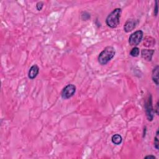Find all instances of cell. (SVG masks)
Returning <instances> with one entry per match:
<instances>
[{
  "mask_svg": "<svg viewBox=\"0 0 159 159\" xmlns=\"http://www.w3.org/2000/svg\"><path fill=\"white\" fill-rule=\"evenodd\" d=\"M136 21L134 19H129L126 22L124 26V30L126 32H129L136 28Z\"/></svg>",
  "mask_w": 159,
  "mask_h": 159,
  "instance_id": "8992f818",
  "label": "cell"
},
{
  "mask_svg": "<svg viewBox=\"0 0 159 159\" xmlns=\"http://www.w3.org/2000/svg\"><path fill=\"white\" fill-rule=\"evenodd\" d=\"M43 6H44V3L42 1H39L36 4V8L38 11L42 10V9L43 8Z\"/></svg>",
  "mask_w": 159,
  "mask_h": 159,
  "instance_id": "5bb4252c",
  "label": "cell"
},
{
  "mask_svg": "<svg viewBox=\"0 0 159 159\" xmlns=\"http://www.w3.org/2000/svg\"><path fill=\"white\" fill-rule=\"evenodd\" d=\"M145 159H147V158H152V159H155L156 158V157H155L154 155H147V156H146V157H145Z\"/></svg>",
  "mask_w": 159,
  "mask_h": 159,
  "instance_id": "e0dca14e",
  "label": "cell"
},
{
  "mask_svg": "<svg viewBox=\"0 0 159 159\" xmlns=\"http://www.w3.org/2000/svg\"><path fill=\"white\" fill-rule=\"evenodd\" d=\"M39 73V68L37 65H34L30 67L29 72H28V77L30 79H34L38 76Z\"/></svg>",
  "mask_w": 159,
  "mask_h": 159,
  "instance_id": "ba28073f",
  "label": "cell"
},
{
  "mask_svg": "<svg viewBox=\"0 0 159 159\" xmlns=\"http://www.w3.org/2000/svg\"><path fill=\"white\" fill-rule=\"evenodd\" d=\"M154 112L156 113L157 115L158 114V102H157L156 104V107H155V110L154 111Z\"/></svg>",
  "mask_w": 159,
  "mask_h": 159,
  "instance_id": "2e32d148",
  "label": "cell"
},
{
  "mask_svg": "<svg viewBox=\"0 0 159 159\" xmlns=\"http://www.w3.org/2000/svg\"><path fill=\"white\" fill-rule=\"evenodd\" d=\"M158 131H157L156 136L154 138V147L156 149H158Z\"/></svg>",
  "mask_w": 159,
  "mask_h": 159,
  "instance_id": "4fadbf2b",
  "label": "cell"
},
{
  "mask_svg": "<svg viewBox=\"0 0 159 159\" xmlns=\"http://www.w3.org/2000/svg\"><path fill=\"white\" fill-rule=\"evenodd\" d=\"M122 10L120 8H116L108 16L106 19V23L108 26L111 28H116L120 23V18Z\"/></svg>",
  "mask_w": 159,
  "mask_h": 159,
  "instance_id": "6da1fadb",
  "label": "cell"
},
{
  "mask_svg": "<svg viewBox=\"0 0 159 159\" xmlns=\"http://www.w3.org/2000/svg\"><path fill=\"white\" fill-rule=\"evenodd\" d=\"M145 113H146V116L148 120L149 121H152L154 119L155 112L153 108V106H152V98L151 94L148 96L147 100L145 101Z\"/></svg>",
  "mask_w": 159,
  "mask_h": 159,
  "instance_id": "3957f363",
  "label": "cell"
},
{
  "mask_svg": "<svg viewBox=\"0 0 159 159\" xmlns=\"http://www.w3.org/2000/svg\"><path fill=\"white\" fill-rule=\"evenodd\" d=\"M116 51L113 47L108 46L101 52L98 56V62L101 65H106L115 55Z\"/></svg>",
  "mask_w": 159,
  "mask_h": 159,
  "instance_id": "7a4b0ae2",
  "label": "cell"
},
{
  "mask_svg": "<svg viewBox=\"0 0 159 159\" xmlns=\"http://www.w3.org/2000/svg\"><path fill=\"white\" fill-rule=\"evenodd\" d=\"M90 18V15L86 11L83 12L82 14V19L83 21H87Z\"/></svg>",
  "mask_w": 159,
  "mask_h": 159,
  "instance_id": "7c38bea8",
  "label": "cell"
},
{
  "mask_svg": "<svg viewBox=\"0 0 159 159\" xmlns=\"http://www.w3.org/2000/svg\"><path fill=\"white\" fill-rule=\"evenodd\" d=\"M154 15L157 16L158 15V1H155V6L154 8Z\"/></svg>",
  "mask_w": 159,
  "mask_h": 159,
  "instance_id": "9a60e30c",
  "label": "cell"
},
{
  "mask_svg": "<svg viewBox=\"0 0 159 159\" xmlns=\"http://www.w3.org/2000/svg\"><path fill=\"white\" fill-rule=\"evenodd\" d=\"M76 86L73 84H67L66 86L63 88L62 92H61V96L63 99H69L70 98L73 96L75 93Z\"/></svg>",
  "mask_w": 159,
  "mask_h": 159,
  "instance_id": "5b68a950",
  "label": "cell"
},
{
  "mask_svg": "<svg viewBox=\"0 0 159 159\" xmlns=\"http://www.w3.org/2000/svg\"><path fill=\"white\" fill-rule=\"evenodd\" d=\"M111 141H112L113 143L115 145H119L123 141V138H122L121 136L119 134H114V136H112L111 138Z\"/></svg>",
  "mask_w": 159,
  "mask_h": 159,
  "instance_id": "30bf717a",
  "label": "cell"
},
{
  "mask_svg": "<svg viewBox=\"0 0 159 159\" xmlns=\"http://www.w3.org/2000/svg\"><path fill=\"white\" fill-rule=\"evenodd\" d=\"M139 49L137 47H135L134 48L131 50L130 52V55L132 57H137L139 55Z\"/></svg>",
  "mask_w": 159,
  "mask_h": 159,
  "instance_id": "8fae6325",
  "label": "cell"
},
{
  "mask_svg": "<svg viewBox=\"0 0 159 159\" xmlns=\"http://www.w3.org/2000/svg\"><path fill=\"white\" fill-rule=\"evenodd\" d=\"M152 80L154 82L158 85V65L156 67L152 70Z\"/></svg>",
  "mask_w": 159,
  "mask_h": 159,
  "instance_id": "9c48e42d",
  "label": "cell"
},
{
  "mask_svg": "<svg viewBox=\"0 0 159 159\" xmlns=\"http://www.w3.org/2000/svg\"><path fill=\"white\" fill-rule=\"evenodd\" d=\"M144 33L142 30H137L129 36V43L131 46H136L139 44L143 38Z\"/></svg>",
  "mask_w": 159,
  "mask_h": 159,
  "instance_id": "277c9868",
  "label": "cell"
},
{
  "mask_svg": "<svg viewBox=\"0 0 159 159\" xmlns=\"http://www.w3.org/2000/svg\"><path fill=\"white\" fill-rule=\"evenodd\" d=\"M154 52L152 49H143L141 51V57L146 61H151Z\"/></svg>",
  "mask_w": 159,
  "mask_h": 159,
  "instance_id": "52a82bcc",
  "label": "cell"
}]
</instances>
